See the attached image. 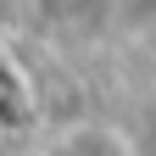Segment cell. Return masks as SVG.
Returning <instances> with one entry per match:
<instances>
[{"label": "cell", "instance_id": "1", "mask_svg": "<svg viewBox=\"0 0 156 156\" xmlns=\"http://www.w3.org/2000/svg\"><path fill=\"white\" fill-rule=\"evenodd\" d=\"M39 156H140V145L112 117H73L39 145Z\"/></svg>", "mask_w": 156, "mask_h": 156}]
</instances>
